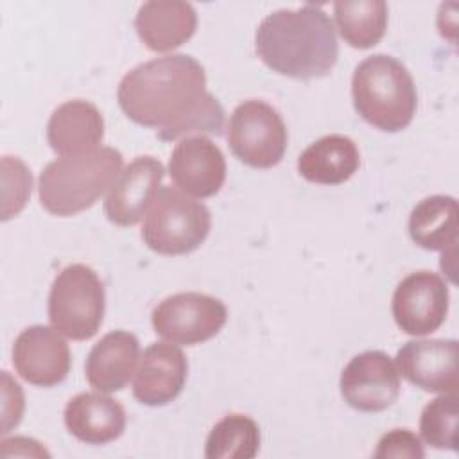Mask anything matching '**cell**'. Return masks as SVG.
Masks as SVG:
<instances>
[{
    "instance_id": "cell-1",
    "label": "cell",
    "mask_w": 459,
    "mask_h": 459,
    "mask_svg": "<svg viewBox=\"0 0 459 459\" xmlns=\"http://www.w3.org/2000/svg\"><path fill=\"white\" fill-rule=\"evenodd\" d=\"M117 100L129 120L156 129L163 142L194 134L221 136L224 129V109L206 90L203 65L188 54L136 65L118 82Z\"/></svg>"
},
{
    "instance_id": "cell-2",
    "label": "cell",
    "mask_w": 459,
    "mask_h": 459,
    "mask_svg": "<svg viewBox=\"0 0 459 459\" xmlns=\"http://www.w3.org/2000/svg\"><path fill=\"white\" fill-rule=\"evenodd\" d=\"M255 47L267 68L301 81L328 75L339 57L333 23L314 4L267 14L256 29Z\"/></svg>"
},
{
    "instance_id": "cell-3",
    "label": "cell",
    "mask_w": 459,
    "mask_h": 459,
    "mask_svg": "<svg viewBox=\"0 0 459 459\" xmlns=\"http://www.w3.org/2000/svg\"><path fill=\"white\" fill-rule=\"evenodd\" d=\"M122 163V154L115 147H99L86 154L50 161L39 174L41 206L56 217H72L91 208L113 186Z\"/></svg>"
},
{
    "instance_id": "cell-4",
    "label": "cell",
    "mask_w": 459,
    "mask_h": 459,
    "mask_svg": "<svg viewBox=\"0 0 459 459\" xmlns=\"http://www.w3.org/2000/svg\"><path fill=\"white\" fill-rule=\"evenodd\" d=\"M351 99L355 111L384 133L405 129L418 106L412 75L402 61L387 54H373L355 66Z\"/></svg>"
},
{
    "instance_id": "cell-5",
    "label": "cell",
    "mask_w": 459,
    "mask_h": 459,
    "mask_svg": "<svg viewBox=\"0 0 459 459\" xmlns=\"http://www.w3.org/2000/svg\"><path fill=\"white\" fill-rule=\"evenodd\" d=\"M210 228L212 215L201 201L161 186L145 213L142 240L158 255H188L206 240Z\"/></svg>"
},
{
    "instance_id": "cell-6",
    "label": "cell",
    "mask_w": 459,
    "mask_h": 459,
    "mask_svg": "<svg viewBox=\"0 0 459 459\" xmlns=\"http://www.w3.org/2000/svg\"><path fill=\"white\" fill-rule=\"evenodd\" d=\"M106 292L97 273L84 264H70L57 273L48 292L50 325L72 341L91 339L104 319Z\"/></svg>"
},
{
    "instance_id": "cell-7",
    "label": "cell",
    "mask_w": 459,
    "mask_h": 459,
    "mask_svg": "<svg viewBox=\"0 0 459 459\" xmlns=\"http://www.w3.org/2000/svg\"><path fill=\"white\" fill-rule=\"evenodd\" d=\"M226 140L242 163L253 169H271L281 161L289 134L276 108L265 100L249 99L233 109Z\"/></svg>"
},
{
    "instance_id": "cell-8",
    "label": "cell",
    "mask_w": 459,
    "mask_h": 459,
    "mask_svg": "<svg viewBox=\"0 0 459 459\" xmlns=\"http://www.w3.org/2000/svg\"><path fill=\"white\" fill-rule=\"evenodd\" d=\"M226 305L203 292H178L161 299L152 314L154 332L169 342L194 346L215 337L226 325Z\"/></svg>"
},
{
    "instance_id": "cell-9",
    "label": "cell",
    "mask_w": 459,
    "mask_h": 459,
    "mask_svg": "<svg viewBox=\"0 0 459 459\" xmlns=\"http://www.w3.org/2000/svg\"><path fill=\"white\" fill-rule=\"evenodd\" d=\"M448 287L432 271H414L394 289L391 312L398 328L423 337L436 332L448 314Z\"/></svg>"
},
{
    "instance_id": "cell-10",
    "label": "cell",
    "mask_w": 459,
    "mask_h": 459,
    "mask_svg": "<svg viewBox=\"0 0 459 459\" xmlns=\"http://www.w3.org/2000/svg\"><path fill=\"white\" fill-rule=\"evenodd\" d=\"M339 387L344 402L362 412H380L400 394V375L393 359L380 350H368L344 366Z\"/></svg>"
},
{
    "instance_id": "cell-11",
    "label": "cell",
    "mask_w": 459,
    "mask_h": 459,
    "mask_svg": "<svg viewBox=\"0 0 459 459\" xmlns=\"http://www.w3.org/2000/svg\"><path fill=\"white\" fill-rule=\"evenodd\" d=\"M13 366L25 382L38 387H54L68 377L72 355L66 341L54 326L34 325L16 337Z\"/></svg>"
},
{
    "instance_id": "cell-12",
    "label": "cell",
    "mask_w": 459,
    "mask_h": 459,
    "mask_svg": "<svg viewBox=\"0 0 459 459\" xmlns=\"http://www.w3.org/2000/svg\"><path fill=\"white\" fill-rule=\"evenodd\" d=\"M457 350L455 339L407 341L396 353V369L405 380L427 393H457Z\"/></svg>"
},
{
    "instance_id": "cell-13",
    "label": "cell",
    "mask_w": 459,
    "mask_h": 459,
    "mask_svg": "<svg viewBox=\"0 0 459 459\" xmlns=\"http://www.w3.org/2000/svg\"><path fill=\"white\" fill-rule=\"evenodd\" d=\"M169 176L190 197L219 194L226 179V160L215 142L204 134L181 138L169 160Z\"/></svg>"
},
{
    "instance_id": "cell-14",
    "label": "cell",
    "mask_w": 459,
    "mask_h": 459,
    "mask_svg": "<svg viewBox=\"0 0 459 459\" xmlns=\"http://www.w3.org/2000/svg\"><path fill=\"white\" fill-rule=\"evenodd\" d=\"M188 377V360L174 342L149 344L134 371L133 396L149 407H161L176 400Z\"/></svg>"
},
{
    "instance_id": "cell-15",
    "label": "cell",
    "mask_w": 459,
    "mask_h": 459,
    "mask_svg": "<svg viewBox=\"0 0 459 459\" xmlns=\"http://www.w3.org/2000/svg\"><path fill=\"white\" fill-rule=\"evenodd\" d=\"M165 169L154 156L134 158L109 188L104 201V213L117 226H134L147 213Z\"/></svg>"
},
{
    "instance_id": "cell-16",
    "label": "cell",
    "mask_w": 459,
    "mask_h": 459,
    "mask_svg": "<svg viewBox=\"0 0 459 459\" xmlns=\"http://www.w3.org/2000/svg\"><path fill=\"white\" fill-rule=\"evenodd\" d=\"M104 138V118L95 104L75 99L57 106L47 124L50 149L65 156H79L99 149Z\"/></svg>"
},
{
    "instance_id": "cell-17",
    "label": "cell",
    "mask_w": 459,
    "mask_h": 459,
    "mask_svg": "<svg viewBox=\"0 0 459 459\" xmlns=\"http://www.w3.org/2000/svg\"><path fill=\"white\" fill-rule=\"evenodd\" d=\"M134 29L149 50L170 52L194 36L197 13L183 0H149L140 5Z\"/></svg>"
},
{
    "instance_id": "cell-18",
    "label": "cell",
    "mask_w": 459,
    "mask_h": 459,
    "mask_svg": "<svg viewBox=\"0 0 459 459\" xmlns=\"http://www.w3.org/2000/svg\"><path fill=\"white\" fill-rule=\"evenodd\" d=\"M68 432L86 445H106L126 430V409L106 393H79L63 412Z\"/></svg>"
},
{
    "instance_id": "cell-19",
    "label": "cell",
    "mask_w": 459,
    "mask_h": 459,
    "mask_svg": "<svg viewBox=\"0 0 459 459\" xmlns=\"http://www.w3.org/2000/svg\"><path fill=\"white\" fill-rule=\"evenodd\" d=\"M140 342L134 333L113 330L90 350L84 364L88 384L100 393L124 389L133 378L140 360Z\"/></svg>"
},
{
    "instance_id": "cell-20",
    "label": "cell",
    "mask_w": 459,
    "mask_h": 459,
    "mask_svg": "<svg viewBox=\"0 0 459 459\" xmlns=\"http://www.w3.org/2000/svg\"><path fill=\"white\" fill-rule=\"evenodd\" d=\"M360 167L355 142L344 134H326L312 142L298 158V172L316 185H341Z\"/></svg>"
},
{
    "instance_id": "cell-21",
    "label": "cell",
    "mask_w": 459,
    "mask_h": 459,
    "mask_svg": "<svg viewBox=\"0 0 459 459\" xmlns=\"http://www.w3.org/2000/svg\"><path fill=\"white\" fill-rule=\"evenodd\" d=\"M457 201L452 195H429L409 215L412 242L427 251H446L457 244Z\"/></svg>"
},
{
    "instance_id": "cell-22",
    "label": "cell",
    "mask_w": 459,
    "mask_h": 459,
    "mask_svg": "<svg viewBox=\"0 0 459 459\" xmlns=\"http://www.w3.org/2000/svg\"><path fill=\"white\" fill-rule=\"evenodd\" d=\"M333 18L341 38L353 48L375 47L387 29V4L382 0H339Z\"/></svg>"
},
{
    "instance_id": "cell-23",
    "label": "cell",
    "mask_w": 459,
    "mask_h": 459,
    "mask_svg": "<svg viewBox=\"0 0 459 459\" xmlns=\"http://www.w3.org/2000/svg\"><path fill=\"white\" fill-rule=\"evenodd\" d=\"M260 450V429L246 414L231 412L219 420L204 443L206 459H253Z\"/></svg>"
},
{
    "instance_id": "cell-24",
    "label": "cell",
    "mask_w": 459,
    "mask_h": 459,
    "mask_svg": "<svg viewBox=\"0 0 459 459\" xmlns=\"http://www.w3.org/2000/svg\"><path fill=\"white\" fill-rule=\"evenodd\" d=\"M457 394H439L430 400L420 416V434L437 450H457Z\"/></svg>"
},
{
    "instance_id": "cell-25",
    "label": "cell",
    "mask_w": 459,
    "mask_h": 459,
    "mask_svg": "<svg viewBox=\"0 0 459 459\" xmlns=\"http://www.w3.org/2000/svg\"><path fill=\"white\" fill-rule=\"evenodd\" d=\"M32 190V176L29 167L16 156L2 158V221L18 215Z\"/></svg>"
},
{
    "instance_id": "cell-26",
    "label": "cell",
    "mask_w": 459,
    "mask_h": 459,
    "mask_svg": "<svg viewBox=\"0 0 459 459\" xmlns=\"http://www.w3.org/2000/svg\"><path fill=\"white\" fill-rule=\"evenodd\" d=\"M377 459H389V457H407V459H423L425 450L420 437L409 429H393L385 432L373 452Z\"/></svg>"
},
{
    "instance_id": "cell-27",
    "label": "cell",
    "mask_w": 459,
    "mask_h": 459,
    "mask_svg": "<svg viewBox=\"0 0 459 459\" xmlns=\"http://www.w3.org/2000/svg\"><path fill=\"white\" fill-rule=\"evenodd\" d=\"M38 455V457H48L50 454L32 437L25 436H14L11 439H2V455Z\"/></svg>"
}]
</instances>
